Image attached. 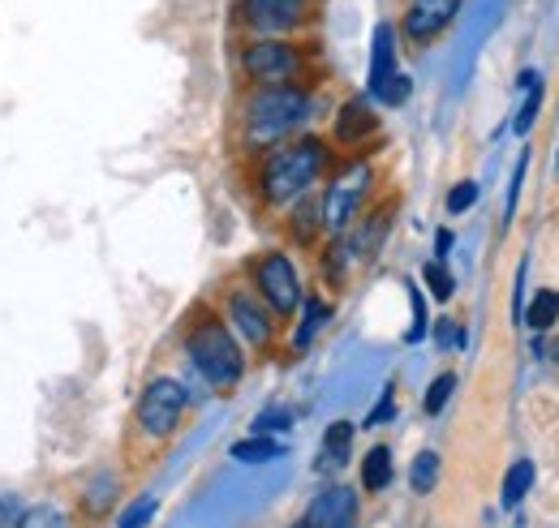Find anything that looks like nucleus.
I'll list each match as a JSON object with an SVG mask.
<instances>
[{
	"label": "nucleus",
	"mask_w": 559,
	"mask_h": 528,
	"mask_svg": "<svg viewBox=\"0 0 559 528\" xmlns=\"http://www.w3.org/2000/svg\"><path fill=\"white\" fill-rule=\"evenodd\" d=\"M452 392H456V374H439V379L430 383V392H426V399H421L426 417H439V412H443V404L452 399Z\"/></svg>",
	"instance_id": "nucleus-22"
},
{
	"label": "nucleus",
	"mask_w": 559,
	"mask_h": 528,
	"mask_svg": "<svg viewBox=\"0 0 559 528\" xmlns=\"http://www.w3.org/2000/svg\"><path fill=\"white\" fill-rule=\"evenodd\" d=\"M310 108H314V99H310V91H301L297 82H288V86H259V91L250 95L246 121H241L246 146H259V151H263V146H280L288 133L306 125Z\"/></svg>",
	"instance_id": "nucleus-1"
},
{
	"label": "nucleus",
	"mask_w": 559,
	"mask_h": 528,
	"mask_svg": "<svg viewBox=\"0 0 559 528\" xmlns=\"http://www.w3.org/2000/svg\"><path fill=\"white\" fill-rule=\"evenodd\" d=\"M228 319H233V327L241 331L246 344H254V348L272 344V319H267V310L250 292H233L228 297Z\"/></svg>",
	"instance_id": "nucleus-11"
},
{
	"label": "nucleus",
	"mask_w": 559,
	"mask_h": 528,
	"mask_svg": "<svg viewBox=\"0 0 559 528\" xmlns=\"http://www.w3.org/2000/svg\"><path fill=\"white\" fill-rule=\"evenodd\" d=\"M280 456H284V447H280L276 439H267V434H254V439L233 443V460L241 464H267V460H280Z\"/></svg>",
	"instance_id": "nucleus-17"
},
{
	"label": "nucleus",
	"mask_w": 559,
	"mask_h": 528,
	"mask_svg": "<svg viewBox=\"0 0 559 528\" xmlns=\"http://www.w3.org/2000/svg\"><path fill=\"white\" fill-rule=\"evenodd\" d=\"M448 250H452V232H448V228H439V232H435V254L443 259Z\"/></svg>",
	"instance_id": "nucleus-34"
},
{
	"label": "nucleus",
	"mask_w": 559,
	"mask_h": 528,
	"mask_svg": "<svg viewBox=\"0 0 559 528\" xmlns=\"http://www.w3.org/2000/svg\"><path fill=\"white\" fill-rule=\"evenodd\" d=\"M349 443H353V425L349 421H336L328 434H323V456H319V472L328 468H341L349 460Z\"/></svg>",
	"instance_id": "nucleus-16"
},
{
	"label": "nucleus",
	"mask_w": 559,
	"mask_h": 528,
	"mask_svg": "<svg viewBox=\"0 0 559 528\" xmlns=\"http://www.w3.org/2000/svg\"><path fill=\"white\" fill-rule=\"evenodd\" d=\"M353 520H357V494L349 485H328L306 512L310 528H349Z\"/></svg>",
	"instance_id": "nucleus-9"
},
{
	"label": "nucleus",
	"mask_w": 559,
	"mask_h": 528,
	"mask_svg": "<svg viewBox=\"0 0 559 528\" xmlns=\"http://www.w3.org/2000/svg\"><path fill=\"white\" fill-rule=\"evenodd\" d=\"M241 69H246L259 86H288V82H297V73L306 69V57H301V48H297V44L263 35V39L246 44V52H241Z\"/></svg>",
	"instance_id": "nucleus-4"
},
{
	"label": "nucleus",
	"mask_w": 559,
	"mask_h": 528,
	"mask_svg": "<svg viewBox=\"0 0 559 528\" xmlns=\"http://www.w3.org/2000/svg\"><path fill=\"white\" fill-rule=\"evenodd\" d=\"M426 284H430V292H435L439 301H448V297H452V275H448L439 263L426 266Z\"/></svg>",
	"instance_id": "nucleus-30"
},
{
	"label": "nucleus",
	"mask_w": 559,
	"mask_h": 528,
	"mask_svg": "<svg viewBox=\"0 0 559 528\" xmlns=\"http://www.w3.org/2000/svg\"><path fill=\"white\" fill-rule=\"evenodd\" d=\"M474 202H478V185H474V181H461V185H452V194H448V211L461 215V211H469Z\"/></svg>",
	"instance_id": "nucleus-29"
},
{
	"label": "nucleus",
	"mask_w": 559,
	"mask_h": 528,
	"mask_svg": "<svg viewBox=\"0 0 559 528\" xmlns=\"http://www.w3.org/2000/svg\"><path fill=\"white\" fill-rule=\"evenodd\" d=\"M530 485H534V464L516 460L508 468V477H503V507H516L530 494Z\"/></svg>",
	"instance_id": "nucleus-19"
},
{
	"label": "nucleus",
	"mask_w": 559,
	"mask_h": 528,
	"mask_svg": "<svg viewBox=\"0 0 559 528\" xmlns=\"http://www.w3.org/2000/svg\"><path fill=\"white\" fill-rule=\"evenodd\" d=\"M392 412H396V387H388V392H383V399L370 408L366 425H383V421H392Z\"/></svg>",
	"instance_id": "nucleus-31"
},
{
	"label": "nucleus",
	"mask_w": 559,
	"mask_h": 528,
	"mask_svg": "<svg viewBox=\"0 0 559 528\" xmlns=\"http://www.w3.org/2000/svg\"><path fill=\"white\" fill-rule=\"evenodd\" d=\"M293 425V417L284 412V408H272V412H263L259 421H254V434H267V430H288Z\"/></svg>",
	"instance_id": "nucleus-32"
},
{
	"label": "nucleus",
	"mask_w": 559,
	"mask_h": 528,
	"mask_svg": "<svg viewBox=\"0 0 559 528\" xmlns=\"http://www.w3.org/2000/svg\"><path fill=\"white\" fill-rule=\"evenodd\" d=\"M22 528H70V520L57 512V507H26V520H22Z\"/></svg>",
	"instance_id": "nucleus-25"
},
{
	"label": "nucleus",
	"mask_w": 559,
	"mask_h": 528,
	"mask_svg": "<svg viewBox=\"0 0 559 528\" xmlns=\"http://www.w3.org/2000/svg\"><path fill=\"white\" fill-rule=\"evenodd\" d=\"M456 9H461V0H409V13H405V35L409 39H435L452 17H456Z\"/></svg>",
	"instance_id": "nucleus-10"
},
{
	"label": "nucleus",
	"mask_w": 559,
	"mask_h": 528,
	"mask_svg": "<svg viewBox=\"0 0 559 528\" xmlns=\"http://www.w3.org/2000/svg\"><path fill=\"white\" fill-rule=\"evenodd\" d=\"M254 284L276 314H293L301 305V279H297V266L288 263V254H263L254 263Z\"/></svg>",
	"instance_id": "nucleus-7"
},
{
	"label": "nucleus",
	"mask_w": 559,
	"mask_h": 528,
	"mask_svg": "<svg viewBox=\"0 0 559 528\" xmlns=\"http://www.w3.org/2000/svg\"><path fill=\"white\" fill-rule=\"evenodd\" d=\"M551 357H556V365H559V339L551 344Z\"/></svg>",
	"instance_id": "nucleus-35"
},
{
	"label": "nucleus",
	"mask_w": 559,
	"mask_h": 528,
	"mask_svg": "<svg viewBox=\"0 0 559 528\" xmlns=\"http://www.w3.org/2000/svg\"><path fill=\"white\" fill-rule=\"evenodd\" d=\"M328 314H332V310H328V305H323L319 297H310V301H306V323L297 327V335H293V344H297V348H310L314 331H319L323 323H328Z\"/></svg>",
	"instance_id": "nucleus-21"
},
{
	"label": "nucleus",
	"mask_w": 559,
	"mask_h": 528,
	"mask_svg": "<svg viewBox=\"0 0 559 528\" xmlns=\"http://www.w3.org/2000/svg\"><path fill=\"white\" fill-rule=\"evenodd\" d=\"M409 91H414V86H409V77H405V73H396V77H392L374 99H379V104H388V108H401V104L409 99Z\"/></svg>",
	"instance_id": "nucleus-27"
},
{
	"label": "nucleus",
	"mask_w": 559,
	"mask_h": 528,
	"mask_svg": "<svg viewBox=\"0 0 559 528\" xmlns=\"http://www.w3.org/2000/svg\"><path fill=\"white\" fill-rule=\"evenodd\" d=\"M112 499H117V481L104 472V477H95V485L86 490V512H104Z\"/></svg>",
	"instance_id": "nucleus-24"
},
{
	"label": "nucleus",
	"mask_w": 559,
	"mask_h": 528,
	"mask_svg": "<svg viewBox=\"0 0 559 528\" xmlns=\"http://www.w3.org/2000/svg\"><path fill=\"white\" fill-rule=\"evenodd\" d=\"M388 228H392V206H379L366 224H357V232L345 241L349 245V259H374L379 245H383V237H388Z\"/></svg>",
	"instance_id": "nucleus-13"
},
{
	"label": "nucleus",
	"mask_w": 559,
	"mask_h": 528,
	"mask_svg": "<svg viewBox=\"0 0 559 528\" xmlns=\"http://www.w3.org/2000/svg\"><path fill=\"white\" fill-rule=\"evenodd\" d=\"M314 0H241V22L254 35H288L310 17Z\"/></svg>",
	"instance_id": "nucleus-8"
},
{
	"label": "nucleus",
	"mask_w": 559,
	"mask_h": 528,
	"mask_svg": "<svg viewBox=\"0 0 559 528\" xmlns=\"http://www.w3.org/2000/svg\"><path fill=\"white\" fill-rule=\"evenodd\" d=\"M525 91H530V95H525V104H521V112H516V121H512V130L516 133H530L534 117H538V108H543V86H538V82H530Z\"/></svg>",
	"instance_id": "nucleus-23"
},
{
	"label": "nucleus",
	"mask_w": 559,
	"mask_h": 528,
	"mask_svg": "<svg viewBox=\"0 0 559 528\" xmlns=\"http://www.w3.org/2000/svg\"><path fill=\"white\" fill-rule=\"evenodd\" d=\"M374 133V112H370V99H349L345 108H341V117H336V142H361V137H370Z\"/></svg>",
	"instance_id": "nucleus-14"
},
{
	"label": "nucleus",
	"mask_w": 559,
	"mask_h": 528,
	"mask_svg": "<svg viewBox=\"0 0 559 528\" xmlns=\"http://www.w3.org/2000/svg\"><path fill=\"white\" fill-rule=\"evenodd\" d=\"M525 323L534 331H547L559 323V292H551V288H543L534 301H530V310H525Z\"/></svg>",
	"instance_id": "nucleus-18"
},
{
	"label": "nucleus",
	"mask_w": 559,
	"mask_h": 528,
	"mask_svg": "<svg viewBox=\"0 0 559 528\" xmlns=\"http://www.w3.org/2000/svg\"><path fill=\"white\" fill-rule=\"evenodd\" d=\"M293 528H310V525H306V520H297V525H293Z\"/></svg>",
	"instance_id": "nucleus-36"
},
{
	"label": "nucleus",
	"mask_w": 559,
	"mask_h": 528,
	"mask_svg": "<svg viewBox=\"0 0 559 528\" xmlns=\"http://www.w3.org/2000/svg\"><path fill=\"white\" fill-rule=\"evenodd\" d=\"M361 485L370 494H379V490L392 485V447H370L366 452V460H361Z\"/></svg>",
	"instance_id": "nucleus-15"
},
{
	"label": "nucleus",
	"mask_w": 559,
	"mask_h": 528,
	"mask_svg": "<svg viewBox=\"0 0 559 528\" xmlns=\"http://www.w3.org/2000/svg\"><path fill=\"white\" fill-rule=\"evenodd\" d=\"M396 77V31L383 22L374 31V52H370V95H379Z\"/></svg>",
	"instance_id": "nucleus-12"
},
{
	"label": "nucleus",
	"mask_w": 559,
	"mask_h": 528,
	"mask_svg": "<svg viewBox=\"0 0 559 528\" xmlns=\"http://www.w3.org/2000/svg\"><path fill=\"white\" fill-rule=\"evenodd\" d=\"M26 520V507L17 494H0V528H22Z\"/></svg>",
	"instance_id": "nucleus-28"
},
{
	"label": "nucleus",
	"mask_w": 559,
	"mask_h": 528,
	"mask_svg": "<svg viewBox=\"0 0 559 528\" xmlns=\"http://www.w3.org/2000/svg\"><path fill=\"white\" fill-rule=\"evenodd\" d=\"M186 352H190L194 370L207 379L211 387H233V383H241V374H246V357H241L233 331L224 327L215 314H203V319L190 327Z\"/></svg>",
	"instance_id": "nucleus-3"
},
{
	"label": "nucleus",
	"mask_w": 559,
	"mask_h": 528,
	"mask_svg": "<svg viewBox=\"0 0 559 528\" xmlns=\"http://www.w3.org/2000/svg\"><path fill=\"white\" fill-rule=\"evenodd\" d=\"M328 168V146L319 137H297V142H284L272 146L263 172H259V185H263V199L272 206H288L297 202Z\"/></svg>",
	"instance_id": "nucleus-2"
},
{
	"label": "nucleus",
	"mask_w": 559,
	"mask_h": 528,
	"mask_svg": "<svg viewBox=\"0 0 559 528\" xmlns=\"http://www.w3.org/2000/svg\"><path fill=\"white\" fill-rule=\"evenodd\" d=\"M366 190H370V168H366V164L345 168V172L328 185L323 202H319V219H323V228L345 232V228L353 224V215L361 211V202H366Z\"/></svg>",
	"instance_id": "nucleus-6"
},
{
	"label": "nucleus",
	"mask_w": 559,
	"mask_h": 528,
	"mask_svg": "<svg viewBox=\"0 0 559 528\" xmlns=\"http://www.w3.org/2000/svg\"><path fill=\"white\" fill-rule=\"evenodd\" d=\"M409 481H414L418 494H430L439 485V456L435 452H418V460L409 468Z\"/></svg>",
	"instance_id": "nucleus-20"
},
{
	"label": "nucleus",
	"mask_w": 559,
	"mask_h": 528,
	"mask_svg": "<svg viewBox=\"0 0 559 528\" xmlns=\"http://www.w3.org/2000/svg\"><path fill=\"white\" fill-rule=\"evenodd\" d=\"M435 339H439L443 348H461V344H465V331L456 327V323H448V319H443V323L435 327Z\"/></svg>",
	"instance_id": "nucleus-33"
},
{
	"label": "nucleus",
	"mask_w": 559,
	"mask_h": 528,
	"mask_svg": "<svg viewBox=\"0 0 559 528\" xmlns=\"http://www.w3.org/2000/svg\"><path fill=\"white\" fill-rule=\"evenodd\" d=\"M134 417H139V430L146 439H168L186 417V387L177 379H151Z\"/></svg>",
	"instance_id": "nucleus-5"
},
{
	"label": "nucleus",
	"mask_w": 559,
	"mask_h": 528,
	"mask_svg": "<svg viewBox=\"0 0 559 528\" xmlns=\"http://www.w3.org/2000/svg\"><path fill=\"white\" fill-rule=\"evenodd\" d=\"M151 516H155V499H139L134 507H126V512H121L117 528H146L151 525Z\"/></svg>",
	"instance_id": "nucleus-26"
}]
</instances>
